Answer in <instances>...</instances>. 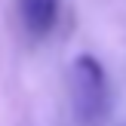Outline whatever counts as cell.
<instances>
[{
  "label": "cell",
  "instance_id": "obj_1",
  "mask_svg": "<svg viewBox=\"0 0 126 126\" xmlns=\"http://www.w3.org/2000/svg\"><path fill=\"white\" fill-rule=\"evenodd\" d=\"M71 105L83 126H98L111 108V86L95 55H77L71 65Z\"/></svg>",
  "mask_w": 126,
  "mask_h": 126
},
{
  "label": "cell",
  "instance_id": "obj_2",
  "mask_svg": "<svg viewBox=\"0 0 126 126\" xmlns=\"http://www.w3.org/2000/svg\"><path fill=\"white\" fill-rule=\"evenodd\" d=\"M22 25L34 40L46 37L59 22V0H16Z\"/></svg>",
  "mask_w": 126,
  "mask_h": 126
}]
</instances>
